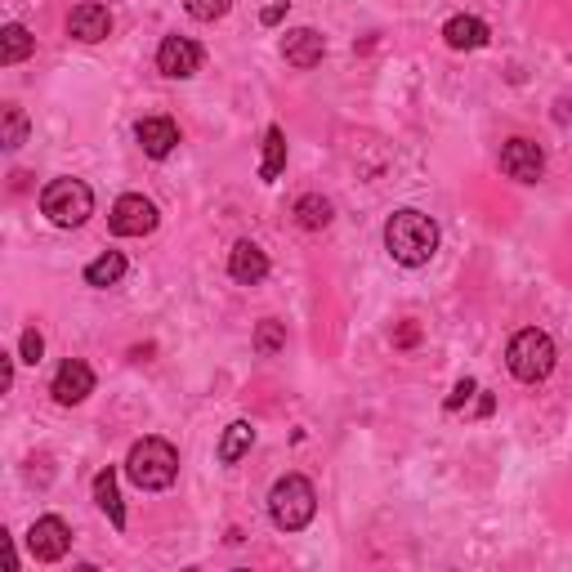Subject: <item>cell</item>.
I'll list each match as a JSON object with an SVG mask.
<instances>
[{"mask_svg": "<svg viewBox=\"0 0 572 572\" xmlns=\"http://www.w3.org/2000/svg\"><path fill=\"white\" fill-rule=\"evenodd\" d=\"M385 251L403 264V269H421L434 260L439 251V224L425 211H394L385 224Z\"/></svg>", "mask_w": 572, "mask_h": 572, "instance_id": "obj_1", "label": "cell"}, {"mask_svg": "<svg viewBox=\"0 0 572 572\" xmlns=\"http://www.w3.org/2000/svg\"><path fill=\"white\" fill-rule=\"evenodd\" d=\"M318 514V492L304 474H282L269 492V519L282 528V532H300L309 528Z\"/></svg>", "mask_w": 572, "mask_h": 572, "instance_id": "obj_2", "label": "cell"}, {"mask_svg": "<svg viewBox=\"0 0 572 572\" xmlns=\"http://www.w3.org/2000/svg\"><path fill=\"white\" fill-rule=\"evenodd\" d=\"M126 474L143 488V492H161L174 483L179 474V452L165 443V439H139L126 456Z\"/></svg>", "mask_w": 572, "mask_h": 572, "instance_id": "obj_3", "label": "cell"}, {"mask_svg": "<svg viewBox=\"0 0 572 572\" xmlns=\"http://www.w3.org/2000/svg\"><path fill=\"white\" fill-rule=\"evenodd\" d=\"M41 211L54 229H81L94 215V193L86 179H54L41 193Z\"/></svg>", "mask_w": 572, "mask_h": 572, "instance_id": "obj_4", "label": "cell"}, {"mask_svg": "<svg viewBox=\"0 0 572 572\" xmlns=\"http://www.w3.org/2000/svg\"><path fill=\"white\" fill-rule=\"evenodd\" d=\"M505 362H510V375L523 380V385H536L554 371V340L541 331V327H523L510 349H505Z\"/></svg>", "mask_w": 572, "mask_h": 572, "instance_id": "obj_5", "label": "cell"}, {"mask_svg": "<svg viewBox=\"0 0 572 572\" xmlns=\"http://www.w3.org/2000/svg\"><path fill=\"white\" fill-rule=\"evenodd\" d=\"M157 207L143 198V193H126V198H117V207H112V215H108V224H112V233L117 238H148L152 229H157Z\"/></svg>", "mask_w": 572, "mask_h": 572, "instance_id": "obj_6", "label": "cell"}, {"mask_svg": "<svg viewBox=\"0 0 572 572\" xmlns=\"http://www.w3.org/2000/svg\"><path fill=\"white\" fill-rule=\"evenodd\" d=\"M28 550H32V559H41V563H59V559L72 550V528H68L59 514H46V519H37V523L28 528Z\"/></svg>", "mask_w": 572, "mask_h": 572, "instance_id": "obj_7", "label": "cell"}, {"mask_svg": "<svg viewBox=\"0 0 572 572\" xmlns=\"http://www.w3.org/2000/svg\"><path fill=\"white\" fill-rule=\"evenodd\" d=\"M501 174L514 179V183H536V179L545 174V152H541V143H532V139H510V143L501 148Z\"/></svg>", "mask_w": 572, "mask_h": 572, "instance_id": "obj_8", "label": "cell"}, {"mask_svg": "<svg viewBox=\"0 0 572 572\" xmlns=\"http://www.w3.org/2000/svg\"><path fill=\"white\" fill-rule=\"evenodd\" d=\"M50 394H54V403H59V408H77V403H86V399L94 394V371H90V362L68 358V362L54 371Z\"/></svg>", "mask_w": 572, "mask_h": 572, "instance_id": "obj_9", "label": "cell"}, {"mask_svg": "<svg viewBox=\"0 0 572 572\" xmlns=\"http://www.w3.org/2000/svg\"><path fill=\"white\" fill-rule=\"evenodd\" d=\"M157 68H161L170 81H188V77L202 68L198 41H188V37H165V41L157 46Z\"/></svg>", "mask_w": 572, "mask_h": 572, "instance_id": "obj_10", "label": "cell"}, {"mask_svg": "<svg viewBox=\"0 0 572 572\" xmlns=\"http://www.w3.org/2000/svg\"><path fill=\"white\" fill-rule=\"evenodd\" d=\"M68 32H72L77 41H86V46L108 41V32H112L108 6H99V0H86V6H77V10L68 14Z\"/></svg>", "mask_w": 572, "mask_h": 572, "instance_id": "obj_11", "label": "cell"}, {"mask_svg": "<svg viewBox=\"0 0 572 572\" xmlns=\"http://www.w3.org/2000/svg\"><path fill=\"white\" fill-rule=\"evenodd\" d=\"M134 139H139V148H143L152 161H161V157H170V152L179 148V126H174L170 117H143V121L134 126Z\"/></svg>", "mask_w": 572, "mask_h": 572, "instance_id": "obj_12", "label": "cell"}, {"mask_svg": "<svg viewBox=\"0 0 572 572\" xmlns=\"http://www.w3.org/2000/svg\"><path fill=\"white\" fill-rule=\"evenodd\" d=\"M322 54H327V46H322V37L313 28H295V32L282 37V59L291 68H318Z\"/></svg>", "mask_w": 572, "mask_h": 572, "instance_id": "obj_13", "label": "cell"}, {"mask_svg": "<svg viewBox=\"0 0 572 572\" xmlns=\"http://www.w3.org/2000/svg\"><path fill=\"white\" fill-rule=\"evenodd\" d=\"M229 273H233V282L255 287V282H264V278H269V255H264L255 242H238V247H233V255H229Z\"/></svg>", "mask_w": 572, "mask_h": 572, "instance_id": "obj_14", "label": "cell"}, {"mask_svg": "<svg viewBox=\"0 0 572 572\" xmlns=\"http://www.w3.org/2000/svg\"><path fill=\"white\" fill-rule=\"evenodd\" d=\"M488 37H492L488 23L474 19V14H456V19H448V28H443V41H448L452 50H483Z\"/></svg>", "mask_w": 572, "mask_h": 572, "instance_id": "obj_15", "label": "cell"}, {"mask_svg": "<svg viewBox=\"0 0 572 572\" xmlns=\"http://www.w3.org/2000/svg\"><path fill=\"white\" fill-rule=\"evenodd\" d=\"M94 501H99V510L112 519V528L121 532V528H126V505H121V488H117V470H112V465L94 474Z\"/></svg>", "mask_w": 572, "mask_h": 572, "instance_id": "obj_16", "label": "cell"}, {"mask_svg": "<svg viewBox=\"0 0 572 572\" xmlns=\"http://www.w3.org/2000/svg\"><path fill=\"white\" fill-rule=\"evenodd\" d=\"M32 50H37V37H32L23 23H10L6 32H0V63H6V68L23 63Z\"/></svg>", "mask_w": 572, "mask_h": 572, "instance_id": "obj_17", "label": "cell"}, {"mask_svg": "<svg viewBox=\"0 0 572 572\" xmlns=\"http://www.w3.org/2000/svg\"><path fill=\"white\" fill-rule=\"evenodd\" d=\"M251 443H255V425H251V421H233V425L224 430V439H220V461H224V465H238V461L251 452Z\"/></svg>", "mask_w": 572, "mask_h": 572, "instance_id": "obj_18", "label": "cell"}, {"mask_svg": "<svg viewBox=\"0 0 572 572\" xmlns=\"http://www.w3.org/2000/svg\"><path fill=\"white\" fill-rule=\"evenodd\" d=\"M282 170H287V134H282V126H269V134H264V161H260V179H264V183H273Z\"/></svg>", "mask_w": 572, "mask_h": 572, "instance_id": "obj_19", "label": "cell"}, {"mask_svg": "<svg viewBox=\"0 0 572 572\" xmlns=\"http://www.w3.org/2000/svg\"><path fill=\"white\" fill-rule=\"evenodd\" d=\"M121 278H126V255L121 251H108V255H99V260L86 264V282L90 287H117Z\"/></svg>", "mask_w": 572, "mask_h": 572, "instance_id": "obj_20", "label": "cell"}, {"mask_svg": "<svg viewBox=\"0 0 572 572\" xmlns=\"http://www.w3.org/2000/svg\"><path fill=\"white\" fill-rule=\"evenodd\" d=\"M295 224L309 229V233H313V229H327V224H331V202L318 198V193L300 198V202H295Z\"/></svg>", "mask_w": 572, "mask_h": 572, "instance_id": "obj_21", "label": "cell"}, {"mask_svg": "<svg viewBox=\"0 0 572 572\" xmlns=\"http://www.w3.org/2000/svg\"><path fill=\"white\" fill-rule=\"evenodd\" d=\"M0 121H6V134H0V143H6L10 152H19V148L28 143V112H23L19 103H6Z\"/></svg>", "mask_w": 572, "mask_h": 572, "instance_id": "obj_22", "label": "cell"}, {"mask_svg": "<svg viewBox=\"0 0 572 572\" xmlns=\"http://www.w3.org/2000/svg\"><path fill=\"white\" fill-rule=\"evenodd\" d=\"M183 10L193 14L198 23H215V19H224L233 10V0H183Z\"/></svg>", "mask_w": 572, "mask_h": 572, "instance_id": "obj_23", "label": "cell"}, {"mask_svg": "<svg viewBox=\"0 0 572 572\" xmlns=\"http://www.w3.org/2000/svg\"><path fill=\"white\" fill-rule=\"evenodd\" d=\"M255 349L269 358V353H278V349H287V327L282 322H260V331H255Z\"/></svg>", "mask_w": 572, "mask_h": 572, "instance_id": "obj_24", "label": "cell"}, {"mask_svg": "<svg viewBox=\"0 0 572 572\" xmlns=\"http://www.w3.org/2000/svg\"><path fill=\"white\" fill-rule=\"evenodd\" d=\"M41 353H46V335H41L37 327H28V331H23V340H19V358L37 367V362H41Z\"/></svg>", "mask_w": 572, "mask_h": 572, "instance_id": "obj_25", "label": "cell"}, {"mask_svg": "<svg viewBox=\"0 0 572 572\" xmlns=\"http://www.w3.org/2000/svg\"><path fill=\"white\" fill-rule=\"evenodd\" d=\"M474 394H479V385H474V380H461V385L452 390V399H448V412H456V408H461V403H470Z\"/></svg>", "mask_w": 572, "mask_h": 572, "instance_id": "obj_26", "label": "cell"}, {"mask_svg": "<svg viewBox=\"0 0 572 572\" xmlns=\"http://www.w3.org/2000/svg\"><path fill=\"white\" fill-rule=\"evenodd\" d=\"M10 385H14V358L0 353V390H10Z\"/></svg>", "mask_w": 572, "mask_h": 572, "instance_id": "obj_27", "label": "cell"}, {"mask_svg": "<svg viewBox=\"0 0 572 572\" xmlns=\"http://www.w3.org/2000/svg\"><path fill=\"white\" fill-rule=\"evenodd\" d=\"M394 344H399V349H412V344H417V327H412V322H403V327H399V335H394Z\"/></svg>", "mask_w": 572, "mask_h": 572, "instance_id": "obj_28", "label": "cell"}, {"mask_svg": "<svg viewBox=\"0 0 572 572\" xmlns=\"http://www.w3.org/2000/svg\"><path fill=\"white\" fill-rule=\"evenodd\" d=\"M282 14H287V6H269V10H264V14H260V19H264V23H269V28H273V23H282Z\"/></svg>", "mask_w": 572, "mask_h": 572, "instance_id": "obj_29", "label": "cell"}]
</instances>
